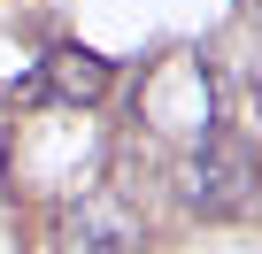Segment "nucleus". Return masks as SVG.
Masks as SVG:
<instances>
[{"label": "nucleus", "mask_w": 262, "mask_h": 254, "mask_svg": "<svg viewBox=\"0 0 262 254\" xmlns=\"http://www.w3.org/2000/svg\"><path fill=\"white\" fill-rule=\"evenodd\" d=\"M185 200L201 216H247L262 200V154H254V139L208 123V131L193 139V154H185Z\"/></svg>", "instance_id": "obj_1"}, {"label": "nucleus", "mask_w": 262, "mask_h": 254, "mask_svg": "<svg viewBox=\"0 0 262 254\" xmlns=\"http://www.w3.org/2000/svg\"><path fill=\"white\" fill-rule=\"evenodd\" d=\"M108 85H116V62L93 54V47H77V39H62V47L39 54V70H31L24 93L47 100V108H93V100H108Z\"/></svg>", "instance_id": "obj_2"}]
</instances>
